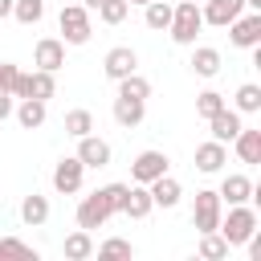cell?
Wrapping results in <instances>:
<instances>
[{
	"instance_id": "cell-1",
	"label": "cell",
	"mask_w": 261,
	"mask_h": 261,
	"mask_svg": "<svg viewBox=\"0 0 261 261\" xmlns=\"http://www.w3.org/2000/svg\"><path fill=\"white\" fill-rule=\"evenodd\" d=\"M126 188H130V184H102V188H94L90 196H82V200H77V212H73L77 228L94 232V228H102L114 212H122Z\"/></svg>"
},
{
	"instance_id": "cell-2",
	"label": "cell",
	"mask_w": 261,
	"mask_h": 261,
	"mask_svg": "<svg viewBox=\"0 0 261 261\" xmlns=\"http://www.w3.org/2000/svg\"><path fill=\"white\" fill-rule=\"evenodd\" d=\"M204 29V16H200V0H171V24H167V37L175 45H196Z\"/></svg>"
},
{
	"instance_id": "cell-3",
	"label": "cell",
	"mask_w": 261,
	"mask_h": 261,
	"mask_svg": "<svg viewBox=\"0 0 261 261\" xmlns=\"http://www.w3.org/2000/svg\"><path fill=\"white\" fill-rule=\"evenodd\" d=\"M253 228H257V212L249 204H228V212H220V224H216V232L228 241V249H241Z\"/></svg>"
},
{
	"instance_id": "cell-4",
	"label": "cell",
	"mask_w": 261,
	"mask_h": 261,
	"mask_svg": "<svg viewBox=\"0 0 261 261\" xmlns=\"http://www.w3.org/2000/svg\"><path fill=\"white\" fill-rule=\"evenodd\" d=\"M57 29H61V41L65 45H86L94 37V24H90V8L82 4H65L61 0V12H57Z\"/></svg>"
},
{
	"instance_id": "cell-5",
	"label": "cell",
	"mask_w": 261,
	"mask_h": 261,
	"mask_svg": "<svg viewBox=\"0 0 261 261\" xmlns=\"http://www.w3.org/2000/svg\"><path fill=\"white\" fill-rule=\"evenodd\" d=\"M167 171H171V159L163 151H155V147H147V151H139L130 159V184H151V179H159Z\"/></svg>"
},
{
	"instance_id": "cell-6",
	"label": "cell",
	"mask_w": 261,
	"mask_h": 261,
	"mask_svg": "<svg viewBox=\"0 0 261 261\" xmlns=\"http://www.w3.org/2000/svg\"><path fill=\"white\" fill-rule=\"evenodd\" d=\"M220 212H224V200H220L212 188H200V192H196V204H192V224H196L200 232H216Z\"/></svg>"
},
{
	"instance_id": "cell-7",
	"label": "cell",
	"mask_w": 261,
	"mask_h": 261,
	"mask_svg": "<svg viewBox=\"0 0 261 261\" xmlns=\"http://www.w3.org/2000/svg\"><path fill=\"white\" fill-rule=\"evenodd\" d=\"M82 179H86V167H82L77 155H65V159L53 163V192H57V196H73V192H82Z\"/></svg>"
},
{
	"instance_id": "cell-8",
	"label": "cell",
	"mask_w": 261,
	"mask_h": 261,
	"mask_svg": "<svg viewBox=\"0 0 261 261\" xmlns=\"http://www.w3.org/2000/svg\"><path fill=\"white\" fill-rule=\"evenodd\" d=\"M228 29V41L237 45V49H257L261 45V12H241L232 24H224Z\"/></svg>"
},
{
	"instance_id": "cell-9",
	"label": "cell",
	"mask_w": 261,
	"mask_h": 261,
	"mask_svg": "<svg viewBox=\"0 0 261 261\" xmlns=\"http://www.w3.org/2000/svg\"><path fill=\"white\" fill-rule=\"evenodd\" d=\"M73 155L82 159V167H86V171H90V167H94V171H98V167H110V159H114L110 143H106V139H98L94 130L77 139V151H73Z\"/></svg>"
},
{
	"instance_id": "cell-10",
	"label": "cell",
	"mask_w": 261,
	"mask_h": 261,
	"mask_svg": "<svg viewBox=\"0 0 261 261\" xmlns=\"http://www.w3.org/2000/svg\"><path fill=\"white\" fill-rule=\"evenodd\" d=\"M57 94V77L49 69H33V73H20V86H16V98H41L49 102Z\"/></svg>"
},
{
	"instance_id": "cell-11",
	"label": "cell",
	"mask_w": 261,
	"mask_h": 261,
	"mask_svg": "<svg viewBox=\"0 0 261 261\" xmlns=\"http://www.w3.org/2000/svg\"><path fill=\"white\" fill-rule=\"evenodd\" d=\"M33 65L57 73V69L65 65V41H61V37H41V41L33 45Z\"/></svg>"
},
{
	"instance_id": "cell-12",
	"label": "cell",
	"mask_w": 261,
	"mask_h": 261,
	"mask_svg": "<svg viewBox=\"0 0 261 261\" xmlns=\"http://www.w3.org/2000/svg\"><path fill=\"white\" fill-rule=\"evenodd\" d=\"M139 69V53L130 49V45H114L106 57H102V73L110 77V82H118V77H126V73H135Z\"/></svg>"
},
{
	"instance_id": "cell-13",
	"label": "cell",
	"mask_w": 261,
	"mask_h": 261,
	"mask_svg": "<svg viewBox=\"0 0 261 261\" xmlns=\"http://www.w3.org/2000/svg\"><path fill=\"white\" fill-rule=\"evenodd\" d=\"M216 196H220L224 204H249V200H257V184H253L249 175L232 171V175H224V179H220Z\"/></svg>"
},
{
	"instance_id": "cell-14",
	"label": "cell",
	"mask_w": 261,
	"mask_h": 261,
	"mask_svg": "<svg viewBox=\"0 0 261 261\" xmlns=\"http://www.w3.org/2000/svg\"><path fill=\"white\" fill-rule=\"evenodd\" d=\"M224 163H228V143L208 139V143H200V147H196V171L216 175V171H224Z\"/></svg>"
},
{
	"instance_id": "cell-15",
	"label": "cell",
	"mask_w": 261,
	"mask_h": 261,
	"mask_svg": "<svg viewBox=\"0 0 261 261\" xmlns=\"http://www.w3.org/2000/svg\"><path fill=\"white\" fill-rule=\"evenodd\" d=\"M241 12H245V0H204V8H200L204 24H216V29L232 24Z\"/></svg>"
},
{
	"instance_id": "cell-16",
	"label": "cell",
	"mask_w": 261,
	"mask_h": 261,
	"mask_svg": "<svg viewBox=\"0 0 261 261\" xmlns=\"http://www.w3.org/2000/svg\"><path fill=\"white\" fill-rule=\"evenodd\" d=\"M12 114H16V122H20L24 130H37V126H45V118H49V102H41V98H16Z\"/></svg>"
},
{
	"instance_id": "cell-17",
	"label": "cell",
	"mask_w": 261,
	"mask_h": 261,
	"mask_svg": "<svg viewBox=\"0 0 261 261\" xmlns=\"http://www.w3.org/2000/svg\"><path fill=\"white\" fill-rule=\"evenodd\" d=\"M147 192H151V204L155 208H175L179 204V196H184V188H179V179L167 171V175H159V179H151L147 184Z\"/></svg>"
},
{
	"instance_id": "cell-18",
	"label": "cell",
	"mask_w": 261,
	"mask_h": 261,
	"mask_svg": "<svg viewBox=\"0 0 261 261\" xmlns=\"http://www.w3.org/2000/svg\"><path fill=\"white\" fill-rule=\"evenodd\" d=\"M241 126H245V122H241V114H237L232 106H224V110H216V114L208 118V130H212V139H216V143H232Z\"/></svg>"
},
{
	"instance_id": "cell-19",
	"label": "cell",
	"mask_w": 261,
	"mask_h": 261,
	"mask_svg": "<svg viewBox=\"0 0 261 261\" xmlns=\"http://www.w3.org/2000/svg\"><path fill=\"white\" fill-rule=\"evenodd\" d=\"M151 212H155V204H151L147 184H130V188H126V200H122V216L143 220V216H151Z\"/></svg>"
},
{
	"instance_id": "cell-20",
	"label": "cell",
	"mask_w": 261,
	"mask_h": 261,
	"mask_svg": "<svg viewBox=\"0 0 261 261\" xmlns=\"http://www.w3.org/2000/svg\"><path fill=\"white\" fill-rule=\"evenodd\" d=\"M192 73L196 77H216L220 73V49H212V45H192Z\"/></svg>"
},
{
	"instance_id": "cell-21",
	"label": "cell",
	"mask_w": 261,
	"mask_h": 261,
	"mask_svg": "<svg viewBox=\"0 0 261 261\" xmlns=\"http://www.w3.org/2000/svg\"><path fill=\"white\" fill-rule=\"evenodd\" d=\"M232 151H237V159H241V163H261V130L241 126V130H237V139H232Z\"/></svg>"
},
{
	"instance_id": "cell-22",
	"label": "cell",
	"mask_w": 261,
	"mask_h": 261,
	"mask_svg": "<svg viewBox=\"0 0 261 261\" xmlns=\"http://www.w3.org/2000/svg\"><path fill=\"white\" fill-rule=\"evenodd\" d=\"M45 220H49V196H41V192L24 196V200H20V224H29V228H41Z\"/></svg>"
},
{
	"instance_id": "cell-23",
	"label": "cell",
	"mask_w": 261,
	"mask_h": 261,
	"mask_svg": "<svg viewBox=\"0 0 261 261\" xmlns=\"http://www.w3.org/2000/svg\"><path fill=\"white\" fill-rule=\"evenodd\" d=\"M147 118V102H135V98H114V122L118 126H139Z\"/></svg>"
},
{
	"instance_id": "cell-24",
	"label": "cell",
	"mask_w": 261,
	"mask_h": 261,
	"mask_svg": "<svg viewBox=\"0 0 261 261\" xmlns=\"http://www.w3.org/2000/svg\"><path fill=\"white\" fill-rule=\"evenodd\" d=\"M61 253H65L69 261H86V257H94V237H90L86 228H73V232L65 237Z\"/></svg>"
},
{
	"instance_id": "cell-25",
	"label": "cell",
	"mask_w": 261,
	"mask_h": 261,
	"mask_svg": "<svg viewBox=\"0 0 261 261\" xmlns=\"http://www.w3.org/2000/svg\"><path fill=\"white\" fill-rule=\"evenodd\" d=\"M143 20H147L151 33H167V24H171V0H147L143 4Z\"/></svg>"
},
{
	"instance_id": "cell-26",
	"label": "cell",
	"mask_w": 261,
	"mask_h": 261,
	"mask_svg": "<svg viewBox=\"0 0 261 261\" xmlns=\"http://www.w3.org/2000/svg\"><path fill=\"white\" fill-rule=\"evenodd\" d=\"M114 86H118V98H135V102H147V98H151V82H147L139 69L126 73V77H118Z\"/></svg>"
},
{
	"instance_id": "cell-27",
	"label": "cell",
	"mask_w": 261,
	"mask_h": 261,
	"mask_svg": "<svg viewBox=\"0 0 261 261\" xmlns=\"http://www.w3.org/2000/svg\"><path fill=\"white\" fill-rule=\"evenodd\" d=\"M232 110H237V114H257V110H261V86H257V82L237 86V94H232Z\"/></svg>"
},
{
	"instance_id": "cell-28",
	"label": "cell",
	"mask_w": 261,
	"mask_h": 261,
	"mask_svg": "<svg viewBox=\"0 0 261 261\" xmlns=\"http://www.w3.org/2000/svg\"><path fill=\"white\" fill-rule=\"evenodd\" d=\"M12 20H20V24H41V20H45V0H12Z\"/></svg>"
},
{
	"instance_id": "cell-29",
	"label": "cell",
	"mask_w": 261,
	"mask_h": 261,
	"mask_svg": "<svg viewBox=\"0 0 261 261\" xmlns=\"http://www.w3.org/2000/svg\"><path fill=\"white\" fill-rule=\"evenodd\" d=\"M200 257L204 261H224L228 257V241L220 232H200Z\"/></svg>"
},
{
	"instance_id": "cell-30",
	"label": "cell",
	"mask_w": 261,
	"mask_h": 261,
	"mask_svg": "<svg viewBox=\"0 0 261 261\" xmlns=\"http://www.w3.org/2000/svg\"><path fill=\"white\" fill-rule=\"evenodd\" d=\"M94 12H98V20H102V24H122V20H126V12H130V4H126V0H102Z\"/></svg>"
},
{
	"instance_id": "cell-31",
	"label": "cell",
	"mask_w": 261,
	"mask_h": 261,
	"mask_svg": "<svg viewBox=\"0 0 261 261\" xmlns=\"http://www.w3.org/2000/svg\"><path fill=\"white\" fill-rule=\"evenodd\" d=\"M228 102H224V94L220 90H204V94H196V114L200 118H212L216 110H224Z\"/></svg>"
},
{
	"instance_id": "cell-32",
	"label": "cell",
	"mask_w": 261,
	"mask_h": 261,
	"mask_svg": "<svg viewBox=\"0 0 261 261\" xmlns=\"http://www.w3.org/2000/svg\"><path fill=\"white\" fill-rule=\"evenodd\" d=\"M90 130H94V114H90V110H69V114H65V135L82 139V135H90Z\"/></svg>"
},
{
	"instance_id": "cell-33",
	"label": "cell",
	"mask_w": 261,
	"mask_h": 261,
	"mask_svg": "<svg viewBox=\"0 0 261 261\" xmlns=\"http://www.w3.org/2000/svg\"><path fill=\"white\" fill-rule=\"evenodd\" d=\"M20 73H24L20 65H12V61H0V90L16 98V86H20Z\"/></svg>"
},
{
	"instance_id": "cell-34",
	"label": "cell",
	"mask_w": 261,
	"mask_h": 261,
	"mask_svg": "<svg viewBox=\"0 0 261 261\" xmlns=\"http://www.w3.org/2000/svg\"><path fill=\"white\" fill-rule=\"evenodd\" d=\"M102 257H135V245L130 241H122V237H110V241H102V245H94Z\"/></svg>"
},
{
	"instance_id": "cell-35",
	"label": "cell",
	"mask_w": 261,
	"mask_h": 261,
	"mask_svg": "<svg viewBox=\"0 0 261 261\" xmlns=\"http://www.w3.org/2000/svg\"><path fill=\"white\" fill-rule=\"evenodd\" d=\"M0 257H33V261H37V249L24 245V241H16V237H4V241H0Z\"/></svg>"
},
{
	"instance_id": "cell-36",
	"label": "cell",
	"mask_w": 261,
	"mask_h": 261,
	"mask_svg": "<svg viewBox=\"0 0 261 261\" xmlns=\"http://www.w3.org/2000/svg\"><path fill=\"white\" fill-rule=\"evenodd\" d=\"M12 106H16V98H12V94H4V90H0V122H4V118H8V114H12Z\"/></svg>"
},
{
	"instance_id": "cell-37",
	"label": "cell",
	"mask_w": 261,
	"mask_h": 261,
	"mask_svg": "<svg viewBox=\"0 0 261 261\" xmlns=\"http://www.w3.org/2000/svg\"><path fill=\"white\" fill-rule=\"evenodd\" d=\"M4 16H12V0H0V20Z\"/></svg>"
},
{
	"instance_id": "cell-38",
	"label": "cell",
	"mask_w": 261,
	"mask_h": 261,
	"mask_svg": "<svg viewBox=\"0 0 261 261\" xmlns=\"http://www.w3.org/2000/svg\"><path fill=\"white\" fill-rule=\"evenodd\" d=\"M245 8L249 12H261V0H245Z\"/></svg>"
},
{
	"instance_id": "cell-39",
	"label": "cell",
	"mask_w": 261,
	"mask_h": 261,
	"mask_svg": "<svg viewBox=\"0 0 261 261\" xmlns=\"http://www.w3.org/2000/svg\"><path fill=\"white\" fill-rule=\"evenodd\" d=\"M77 4H82V8H90V12H94V8H98V4H102V0H77Z\"/></svg>"
},
{
	"instance_id": "cell-40",
	"label": "cell",
	"mask_w": 261,
	"mask_h": 261,
	"mask_svg": "<svg viewBox=\"0 0 261 261\" xmlns=\"http://www.w3.org/2000/svg\"><path fill=\"white\" fill-rule=\"evenodd\" d=\"M126 4H147V0H126Z\"/></svg>"
}]
</instances>
